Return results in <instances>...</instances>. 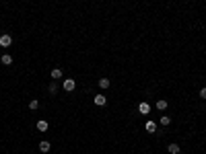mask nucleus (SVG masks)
<instances>
[{"label":"nucleus","mask_w":206,"mask_h":154,"mask_svg":"<svg viewBox=\"0 0 206 154\" xmlns=\"http://www.w3.org/2000/svg\"><path fill=\"white\" fill-rule=\"evenodd\" d=\"M200 97H202V99H206V87L200 88Z\"/></svg>","instance_id":"nucleus-16"},{"label":"nucleus","mask_w":206,"mask_h":154,"mask_svg":"<svg viewBox=\"0 0 206 154\" xmlns=\"http://www.w3.org/2000/svg\"><path fill=\"white\" fill-rule=\"evenodd\" d=\"M155 107H157L159 111H165V109H167V101H165V99H159V101H157V105H155Z\"/></svg>","instance_id":"nucleus-10"},{"label":"nucleus","mask_w":206,"mask_h":154,"mask_svg":"<svg viewBox=\"0 0 206 154\" xmlns=\"http://www.w3.org/2000/svg\"><path fill=\"white\" fill-rule=\"evenodd\" d=\"M101 88H109V84H111V80L109 78H99V82H97Z\"/></svg>","instance_id":"nucleus-9"},{"label":"nucleus","mask_w":206,"mask_h":154,"mask_svg":"<svg viewBox=\"0 0 206 154\" xmlns=\"http://www.w3.org/2000/svg\"><path fill=\"white\" fill-rule=\"evenodd\" d=\"M0 62H2V64H4V66H10V64H13V56L4 54V56H2V58H0Z\"/></svg>","instance_id":"nucleus-7"},{"label":"nucleus","mask_w":206,"mask_h":154,"mask_svg":"<svg viewBox=\"0 0 206 154\" xmlns=\"http://www.w3.org/2000/svg\"><path fill=\"white\" fill-rule=\"evenodd\" d=\"M144 129H146L149 134H155V132H157V123H155V121H146V125H144Z\"/></svg>","instance_id":"nucleus-4"},{"label":"nucleus","mask_w":206,"mask_h":154,"mask_svg":"<svg viewBox=\"0 0 206 154\" xmlns=\"http://www.w3.org/2000/svg\"><path fill=\"white\" fill-rule=\"evenodd\" d=\"M37 107H39V101L37 99H33L31 103H29V109H37Z\"/></svg>","instance_id":"nucleus-15"},{"label":"nucleus","mask_w":206,"mask_h":154,"mask_svg":"<svg viewBox=\"0 0 206 154\" xmlns=\"http://www.w3.org/2000/svg\"><path fill=\"white\" fill-rule=\"evenodd\" d=\"M52 78H54V80L56 78H62V70L60 68H54V70H52Z\"/></svg>","instance_id":"nucleus-12"},{"label":"nucleus","mask_w":206,"mask_h":154,"mask_svg":"<svg viewBox=\"0 0 206 154\" xmlns=\"http://www.w3.org/2000/svg\"><path fill=\"white\" fill-rule=\"evenodd\" d=\"M95 105L97 107H105V105H107V99H105V94H95Z\"/></svg>","instance_id":"nucleus-3"},{"label":"nucleus","mask_w":206,"mask_h":154,"mask_svg":"<svg viewBox=\"0 0 206 154\" xmlns=\"http://www.w3.org/2000/svg\"><path fill=\"white\" fill-rule=\"evenodd\" d=\"M62 87H64V90L66 93H72L76 88V82H74V78H64V82H62Z\"/></svg>","instance_id":"nucleus-1"},{"label":"nucleus","mask_w":206,"mask_h":154,"mask_svg":"<svg viewBox=\"0 0 206 154\" xmlns=\"http://www.w3.org/2000/svg\"><path fill=\"white\" fill-rule=\"evenodd\" d=\"M167 150H169V154H179V150H181V148H179V144H169V146H167Z\"/></svg>","instance_id":"nucleus-6"},{"label":"nucleus","mask_w":206,"mask_h":154,"mask_svg":"<svg viewBox=\"0 0 206 154\" xmlns=\"http://www.w3.org/2000/svg\"><path fill=\"white\" fill-rule=\"evenodd\" d=\"M37 132H48V121H37Z\"/></svg>","instance_id":"nucleus-11"},{"label":"nucleus","mask_w":206,"mask_h":154,"mask_svg":"<svg viewBox=\"0 0 206 154\" xmlns=\"http://www.w3.org/2000/svg\"><path fill=\"white\" fill-rule=\"evenodd\" d=\"M10 43H13V37H10L8 33L0 35V47H10Z\"/></svg>","instance_id":"nucleus-2"},{"label":"nucleus","mask_w":206,"mask_h":154,"mask_svg":"<svg viewBox=\"0 0 206 154\" xmlns=\"http://www.w3.org/2000/svg\"><path fill=\"white\" fill-rule=\"evenodd\" d=\"M50 148H52V144H50L48 140L39 142V150H41V152H43V154H46V152H50Z\"/></svg>","instance_id":"nucleus-5"},{"label":"nucleus","mask_w":206,"mask_h":154,"mask_svg":"<svg viewBox=\"0 0 206 154\" xmlns=\"http://www.w3.org/2000/svg\"><path fill=\"white\" fill-rule=\"evenodd\" d=\"M50 93H52V94H56V93H58V84H56V82H52V84H50Z\"/></svg>","instance_id":"nucleus-14"},{"label":"nucleus","mask_w":206,"mask_h":154,"mask_svg":"<svg viewBox=\"0 0 206 154\" xmlns=\"http://www.w3.org/2000/svg\"><path fill=\"white\" fill-rule=\"evenodd\" d=\"M169 123H171V117H169V115H163V117H161V125H169Z\"/></svg>","instance_id":"nucleus-13"},{"label":"nucleus","mask_w":206,"mask_h":154,"mask_svg":"<svg viewBox=\"0 0 206 154\" xmlns=\"http://www.w3.org/2000/svg\"><path fill=\"white\" fill-rule=\"evenodd\" d=\"M138 109H140V113H142V115H146L149 111H151V105H149V103H140Z\"/></svg>","instance_id":"nucleus-8"}]
</instances>
